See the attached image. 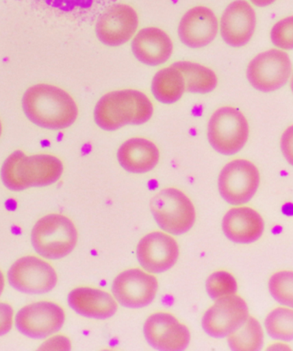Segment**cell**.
<instances>
[{
    "label": "cell",
    "mask_w": 293,
    "mask_h": 351,
    "mask_svg": "<svg viewBox=\"0 0 293 351\" xmlns=\"http://www.w3.org/2000/svg\"><path fill=\"white\" fill-rule=\"evenodd\" d=\"M22 104L29 121L49 130L70 128L78 116V107L73 97L52 84L33 85L23 95Z\"/></svg>",
    "instance_id": "cell-1"
},
{
    "label": "cell",
    "mask_w": 293,
    "mask_h": 351,
    "mask_svg": "<svg viewBox=\"0 0 293 351\" xmlns=\"http://www.w3.org/2000/svg\"><path fill=\"white\" fill-rule=\"evenodd\" d=\"M154 114V106L142 91L121 90L109 92L95 106V123L102 130L117 131L128 125L146 123Z\"/></svg>",
    "instance_id": "cell-2"
},
{
    "label": "cell",
    "mask_w": 293,
    "mask_h": 351,
    "mask_svg": "<svg viewBox=\"0 0 293 351\" xmlns=\"http://www.w3.org/2000/svg\"><path fill=\"white\" fill-rule=\"evenodd\" d=\"M63 162L50 154L27 156L16 151L5 159L1 179L8 189L20 192L30 187H43L55 183L62 176Z\"/></svg>",
    "instance_id": "cell-3"
},
{
    "label": "cell",
    "mask_w": 293,
    "mask_h": 351,
    "mask_svg": "<svg viewBox=\"0 0 293 351\" xmlns=\"http://www.w3.org/2000/svg\"><path fill=\"white\" fill-rule=\"evenodd\" d=\"M31 240L34 248L40 256L60 260L75 250L78 233L70 218L60 214H50L35 224Z\"/></svg>",
    "instance_id": "cell-4"
},
{
    "label": "cell",
    "mask_w": 293,
    "mask_h": 351,
    "mask_svg": "<svg viewBox=\"0 0 293 351\" xmlns=\"http://www.w3.org/2000/svg\"><path fill=\"white\" fill-rule=\"evenodd\" d=\"M250 128L243 112L233 107L217 109L207 124V139L214 151L225 156L240 152L246 145Z\"/></svg>",
    "instance_id": "cell-5"
},
{
    "label": "cell",
    "mask_w": 293,
    "mask_h": 351,
    "mask_svg": "<svg viewBox=\"0 0 293 351\" xmlns=\"http://www.w3.org/2000/svg\"><path fill=\"white\" fill-rule=\"evenodd\" d=\"M156 223L166 233L180 236L192 230L196 221V209L185 193L177 189H163L151 202Z\"/></svg>",
    "instance_id": "cell-6"
},
{
    "label": "cell",
    "mask_w": 293,
    "mask_h": 351,
    "mask_svg": "<svg viewBox=\"0 0 293 351\" xmlns=\"http://www.w3.org/2000/svg\"><path fill=\"white\" fill-rule=\"evenodd\" d=\"M260 185V173L248 160L236 159L221 170L218 186L221 197L228 204L241 206L252 199Z\"/></svg>",
    "instance_id": "cell-7"
},
{
    "label": "cell",
    "mask_w": 293,
    "mask_h": 351,
    "mask_svg": "<svg viewBox=\"0 0 293 351\" xmlns=\"http://www.w3.org/2000/svg\"><path fill=\"white\" fill-rule=\"evenodd\" d=\"M292 68L288 53L270 49L259 53L249 63L246 77L255 90L269 93L285 86L291 77Z\"/></svg>",
    "instance_id": "cell-8"
},
{
    "label": "cell",
    "mask_w": 293,
    "mask_h": 351,
    "mask_svg": "<svg viewBox=\"0 0 293 351\" xmlns=\"http://www.w3.org/2000/svg\"><path fill=\"white\" fill-rule=\"evenodd\" d=\"M8 281L16 291L29 295H42L56 287L58 276L54 268L35 256L19 258L10 268Z\"/></svg>",
    "instance_id": "cell-9"
},
{
    "label": "cell",
    "mask_w": 293,
    "mask_h": 351,
    "mask_svg": "<svg viewBox=\"0 0 293 351\" xmlns=\"http://www.w3.org/2000/svg\"><path fill=\"white\" fill-rule=\"evenodd\" d=\"M158 287L155 276L140 269H129L115 278L112 292L116 301L125 308H142L154 302Z\"/></svg>",
    "instance_id": "cell-10"
},
{
    "label": "cell",
    "mask_w": 293,
    "mask_h": 351,
    "mask_svg": "<svg viewBox=\"0 0 293 351\" xmlns=\"http://www.w3.org/2000/svg\"><path fill=\"white\" fill-rule=\"evenodd\" d=\"M249 315L247 303L235 295L216 299L204 313L202 326L207 335L214 339H223L240 328Z\"/></svg>",
    "instance_id": "cell-11"
},
{
    "label": "cell",
    "mask_w": 293,
    "mask_h": 351,
    "mask_svg": "<svg viewBox=\"0 0 293 351\" xmlns=\"http://www.w3.org/2000/svg\"><path fill=\"white\" fill-rule=\"evenodd\" d=\"M64 322V309L51 302H39L23 306L16 317V326L19 332L35 339H46L59 332Z\"/></svg>",
    "instance_id": "cell-12"
},
{
    "label": "cell",
    "mask_w": 293,
    "mask_h": 351,
    "mask_svg": "<svg viewBox=\"0 0 293 351\" xmlns=\"http://www.w3.org/2000/svg\"><path fill=\"white\" fill-rule=\"evenodd\" d=\"M143 332L149 346L158 350H185L190 342L188 327L168 313H155L149 316Z\"/></svg>",
    "instance_id": "cell-13"
},
{
    "label": "cell",
    "mask_w": 293,
    "mask_h": 351,
    "mask_svg": "<svg viewBox=\"0 0 293 351\" xmlns=\"http://www.w3.org/2000/svg\"><path fill=\"white\" fill-rule=\"evenodd\" d=\"M136 256L145 271L162 274L175 267L179 256V247L175 238L169 234L152 232L140 240Z\"/></svg>",
    "instance_id": "cell-14"
},
{
    "label": "cell",
    "mask_w": 293,
    "mask_h": 351,
    "mask_svg": "<svg viewBox=\"0 0 293 351\" xmlns=\"http://www.w3.org/2000/svg\"><path fill=\"white\" fill-rule=\"evenodd\" d=\"M138 25V15L134 8L126 4H117L111 6L99 18L95 32L104 45L118 47L135 36Z\"/></svg>",
    "instance_id": "cell-15"
},
{
    "label": "cell",
    "mask_w": 293,
    "mask_h": 351,
    "mask_svg": "<svg viewBox=\"0 0 293 351\" xmlns=\"http://www.w3.org/2000/svg\"><path fill=\"white\" fill-rule=\"evenodd\" d=\"M257 15L246 0H235L225 10L220 23V35L233 47L246 45L253 36Z\"/></svg>",
    "instance_id": "cell-16"
},
{
    "label": "cell",
    "mask_w": 293,
    "mask_h": 351,
    "mask_svg": "<svg viewBox=\"0 0 293 351\" xmlns=\"http://www.w3.org/2000/svg\"><path fill=\"white\" fill-rule=\"evenodd\" d=\"M219 22L212 10L196 6L189 10L180 20V40L190 49H199L209 45L216 38Z\"/></svg>",
    "instance_id": "cell-17"
},
{
    "label": "cell",
    "mask_w": 293,
    "mask_h": 351,
    "mask_svg": "<svg viewBox=\"0 0 293 351\" xmlns=\"http://www.w3.org/2000/svg\"><path fill=\"white\" fill-rule=\"evenodd\" d=\"M131 50L140 62L149 66H158L171 58L173 44L164 30L149 27L136 34L132 40Z\"/></svg>",
    "instance_id": "cell-18"
},
{
    "label": "cell",
    "mask_w": 293,
    "mask_h": 351,
    "mask_svg": "<svg viewBox=\"0 0 293 351\" xmlns=\"http://www.w3.org/2000/svg\"><path fill=\"white\" fill-rule=\"evenodd\" d=\"M264 218L250 207L231 208L222 220L225 236L238 244H250L258 241L264 234Z\"/></svg>",
    "instance_id": "cell-19"
},
{
    "label": "cell",
    "mask_w": 293,
    "mask_h": 351,
    "mask_svg": "<svg viewBox=\"0 0 293 351\" xmlns=\"http://www.w3.org/2000/svg\"><path fill=\"white\" fill-rule=\"evenodd\" d=\"M71 309L86 318L107 319L118 311V303L108 292L100 289L79 287L68 295Z\"/></svg>",
    "instance_id": "cell-20"
},
{
    "label": "cell",
    "mask_w": 293,
    "mask_h": 351,
    "mask_svg": "<svg viewBox=\"0 0 293 351\" xmlns=\"http://www.w3.org/2000/svg\"><path fill=\"white\" fill-rule=\"evenodd\" d=\"M160 149L154 142L144 138H133L123 143L117 158L119 165L131 173L151 172L160 161Z\"/></svg>",
    "instance_id": "cell-21"
},
{
    "label": "cell",
    "mask_w": 293,
    "mask_h": 351,
    "mask_svg": "<svg viewBox=\"0 0 293 351\" xmlns=\"http://www.w3.org/2000/svg\"><path fill=\"white\" fill-rule=\"evenodd\" d=\"M151 90L156 100L162 104H175L186 90L185 78L173 66L163 68L153 77Z\"/></svg>",
    "instance_id": "cell-22"
},
{
    "label": "cell",
    "mask_w": 293,
    "mask_h": 351,
    "mask_svg": "<svg viewBox=\"0 0 293 351\" xmlns=\"http://www.w3.org/2000/svg\"><path fill=\"white\" fill-rule=\"evenodd\" d=\"M172 66L181 71L190 93L207 94L216 90L218 77L210 68L190 61H179Z\"/></svg>",
    "instance_id": "cell-23"
},
{
    "label": "cell",
    "mask_w": 293,
    "mask_h": 351,
    "mask_svg": "<svg viewBox=\"0 0 293 351\" xmlns=\"http://www.w3.org/2000/svg\"><path fill=\"white\" fill-rule=\"evenodd\" d=\"M227 337L228 346L233 350L255 351L264 346V330L258 320L251 316Z\"/></svg>",
    "instance_id": "cell-24"
},
{
    "label": "cell",
    "mask_w": 293,
    "mask_h": 351,
    "mask_svg": "<svg viewBox=\"0 0 293 351\" xmlns=\"http://www.w3.org/2000/svg\"><path fill=\"white\" fill-rule=\"evenodd\" d=\"M269 337L281 341L293 340V309L277 308L272 310L265 319Z\"/></svg>",
    "instance_id": "cell-25"
},
{
    "label": "cell",
    "mask_w": 293,
    "mask_h": 351,
    "mask_svg": "<svg viewBox=\"0 0 293 351\" xmlns=\"http://www.w3.org/2000/svg\"><path fill=\"white\" fill-rule=\"evenodd\" d=\"M268 289L276 302L293 308V271L275 272L269 279Z\"/></svg>",
    "instance_id": "cell-26"
},
{
    "label": "cell",
    "mask_w": 293,
    "mask_h": 351,
    "mask_svg": "<svg viewBox=\"0 0 293 351\" xmlns=\"http://www.w3.org/2000/svg\"><path fill=\"white\" fill-rule=\"evenodd\" d=\"M206 289L210 298L216 300L223 296L236 294L238 282L233 274L226 271H218L207 279Z\"/></svg>",
    "instance_id": "cell-27"
},
{
    "label": "cell",
    "mask_w": 293,
    "mask_h": 351,
    "mask_svg": "<svg viewBox=\"0 0 293 351\" xmlns=\"http://www.w3.org/2000/svg\"><path fill=\"white\" fill-rule=\"evenodd\" d=\"M275 46L283 50H293V16L279 20L271 30Z\"/></svg>",
    "instance_id": "cell-28"
},
{
    "label": "cell",
    "mask_w": 293,
    "mask_h": 351,
    "mask_svg": "<svg viewBox=\"0 0 293 351\" xmlns=\"http://www.w3.org/2000/svg\"><path fill=\"white\" fill-rule=\"evenodd\" d=\"M47 4L61 10L70 12L76 8L87 9L93 4L94 0H45Z\"/></svg>",
    "instance_id": "cell-29"
},
{
    "label": "cell",
    "mask_w": 293,
    "mask_h": 351,
    "mask_svg": "<svg viewBox=\"0 0 293 351\" xmlns=\"http://www.w3.org/2000/svg\"><path fill=\"white\" fill-rule=\"evenodd\" d=\"M12 306L8 303L0 302V337L5 335L12 328L13 325Z\"/></svg>",
    "instance_id": "cell-30"
},
{
    "label": "cell",
    "mask_w": 293,
    "mask_h": 351,
    "mask_svg": "<svg viewBox=\"0 0 293 351\" xmlns=\"http://www.w3.org/2000/svg\"><path fill=\"white\" fill-rule=\"evenodd\" d=\"M281 149L290 165L293 167V125L283 132L281 138Z\"/></svg>",
    "instance_id": "cell-31"
},
{
    "label": "cell",
    "mask_w": 293,
    "mask_h": 351,
    "mask_svg": "<svg viewBox=\"0 0 293 351\" xmlns=\"http://www.w3.org/2000/svg\"><path fill=\"white\" fill-rule=\"evenodd\" d=\"M276 0H251L252 4L258 8H267L268 5L274 4Z\"/></svg>",
    "instance_id": "cell-32"
},
{
    "label": "cell",
    "mask_w": 293,
    "mask_h": 351,
    "mask_svg": "<svg viewBox=\"0 0 293 351\" xmlns=\"http://www.w3.org/2000/svg\"><path fill=\"white\" fill-rule=\"evenodd\" d=\"M268 350H291V348H290L288 346H286V344L285 343H276L275 344H272V346H269L268 347Z\"/></svg>",
    "instance_id": "cell-33"
},
{
    "label": "cell",
    "mask_w": 293,
    "mask_h": 351,
    "mask_svg": "<svg viewBox=\"0 0 293 351\" xmlns=\"http://www.w3.org/2000/svg\"><path fill=\"white\" fill-rule=\"evenodd\" d=\"M5 288V277L3 275L2 271H0V295H1L3 291Z\"/></svg>",
    "instance_id": "cell-34"
},
{
    "label": "cell",
    "mask_w": 293,
    "mask_h": 351,
    "mask_svg": "<svg viewBox=\"0 0 293 351\" xmlns=\"http://www.w3.org/2000/svg\"><path fill=\"white\" fill-rule=\"evenodd\" d=\"M2 132H3V125H2L1 121H0V137H1Z\"/></svg>",
    "instance_id": "cell-35"
},
{
    "label": "cell",
    "mask_w": 293,
    "mask_h": 351,
    "mask_svg": "<svg viewBox=\"0 0 293 351\" xmlns=\"http://www.w3.org/2000/svg\"><path fill=\"white\" fill-rule=\"evenodd\" d=\"M291 88H292V93H293V74H292V78H291Z\"/></svg>",
    "instance_id": "cell-36"
}]
</instances>
